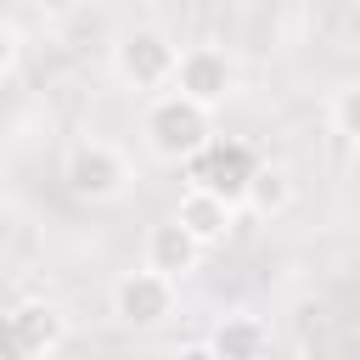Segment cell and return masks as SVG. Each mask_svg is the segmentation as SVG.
<instances>
[{
  "label": "cell",
  "instance_id": "6da1fadb",
  "mask_svg": "<svg viewBox=\"0 0 360 360\" xmlns=\"http://www.w3.org/2000/svg\"><path fill=\"white\" fill-rule=\"evenodd\" d=\"M141 135H146L152 158L186 169V163L214 141V107H202V101H191V96H180V90H158V96L146 101Z\"/></svg>",
  "mask_w": 360,
  "mask_h": 360
},
{
  "label": "cell",
  "instance_id": "7a4b0ae2",
  "mask_svg": "<svg viewBox=\"0 0 360 360\" xmlns=\"http://www.w3.org/2000/svg\"><path fill=\"white\" fill-rule=\"evenodd\" d=\"M174 68H180V45H174V34L158 28V22H135V28H124L118 45H112V73H118L129 90H141V96L174 90Z\"/></svg>",
  "mask_w": 360,
  "mask_h": 360
},
{
  "label": "cell",
  "instance_id": "3957f363",
  "mask_svg": "<svg viewBox=\"0 0 360 360\" xmlns=\"http://www.w3.org/2000/svg\"><path fill=\"white\" fill-rule=\"evenodd\" d=\"M62 180H68V191H73L79 202H118V197H129V186H135V163H129L124 146L84 135V141L68 146Z\"/></svg>",
  "mask_w": 360,
  "mask_h": 360
},
{
  "label": "cell",
  "instance_id": "277c9868",
  "mask_svg": "<svg viewBox=\"0 0 360 360\" xmlns=\"http://www.w3.org/2000/svg\"><path fill=\"white\" fill-rule=\"evenodd\" d=\"M107 304H112V321H118V326H129V332H152V326H163V321L174 315V304H180V281L163 276V270H152V264H135V270H124V276L112 281Z\"/></svg>",
  "mask_w": 360,
  "mask_h": 360
},
{
  "label": "cell",
  "instance_id": "5b68a950",
  "mask_svg": "<svg viewBox=\"0 0 360 360\" xmlns=\"http://www.w3.org/2000/svg\"><path fill=\"white\" fill-rule=\"evenodd\" d=\"M68 343V309L45 292H22L6 309V354L11 360H51Z\"/></svg>",
  "mask_w": 360,
  "mask_h": 360
},
{
  "label": "cell",
  "instance_id": "8992f818",
  "mask_svg": "<svg viewBox=\"0 0 360 360\" xmlns=\"http://www.w3.org/2000/svg\"><path fill=\"white\" fill-rule=\"evenodd\" d=\"M259 163H264V158H259L248 141H236V135H214V141L186 163V186L219 191V197H231V202L242 208V202H248V191H253Z\"/></svg>",
  "mask_w": 360,
  "mask_h": 360
},
{
  "label": "cell",
  "instance_id": "52a82bcc",
  "mask_svg": "<svg viewBox=\"0 0 360 360\" xmlns=\"http://www.w3.org/2000/svg\"><path fill=\"white\" fill-rule=\"evenodd\" d=\"M174 90L219 112L236 96V62H231V51L225 45H186L180 68H174Z\"/></svg>",
  "mask_w": 360,
  "mask_h": 360
},
{
  "label": "cell",
  "instance_id": "ba28073f",
  "mask_svg": "<svg viewBox=\"0 0 360 360\" xmlns=\"http://www.w3.org/2000/svg\"><path fill=\"white\" fill-rule=\"evenodd\" d=\"M202 242L169 214V219H158V225H146V236H141V264H152V270H163V276H174V281H186L197 264H202Z\"/></svg>",
  "mask_w": 360,
  "mask_h": 360
},
{
  "label": "cell",
  "instance_id": "9c48e42d",
  "mask_svg": "<svg viewBox=\"0 0 360 360\" xmlns=\"http://www.w3.org/2000/svg\"><path fill=\"white\" fill-rule=\"evenodd\" d=\"M174 219L202 242V248H219L231 231H236V202L219 197V191H202V186H186L180 202H174Z\"/></svg>",
  "mask_w": 360,
  "mask_h": 360
},
{
  "label": "cell",
  "instance_id": "30bf717a",
  "mask_svg": "<svg viewBox=\"0 0 360 360\" xmlns=\"http://www.w3.org/2000/svg\"><path fill=\"white\" fill-rule=\"evenodd\" d=\"M208 343L225 354V360H264L270 354V321L264 315H248V309H231L214 321Z\"/></svg>",
  "mask_w": 360,
  "mask_h": 360
},
{
  "label": "cell",
  "instance_id": "8fae6325",
  "mask_svg": "<svg viewBox=\"0 0 360 360\" xmlns=\"http://www.w3.org/2000/svg\"><path fill=\"white\" fill-rule=\"evenodd\" d=\"M287 202H292V174H287V163H270V158H264L242 208H253V214H264V219H270V214H281Z\"/></svg>",
  "mask_w": 360,
  "mask_h": 360
},
{
  "label": "cell",
  "instance_id": "7c38bea8",
  "mask_svg": "<svg viewBox=\"0 0 360 360\" xmlns=\"http://www.w3.org/2000/svg\"><path fill=\"white\" fill-rule=\"evenodd\" d=\"M326 118H332V129H338L343 141H354V146H360V84H343V90L332 96Z\"/></svg>",
  "mask_w": 360,
  "mask_h": 360
},
{
  "label": "cell",
  "instance_id": "4fadbf2b",
  "mask_svg": "<svg viewBox=\"0 0 360 360\" xmlns=\"http://www.w3.org/2000/svg\"><path fill=\"white\" fill-rule=\"evenodd\" d=\"M17 62H22V28L6 22L0 28V79H17Z\"/></svg>",
  "mask_w": 360,
  "mask_h": 360
},
{
  "label": "cell",
  "instance_id": "5bb4252c",
  "mask_svg": "<svg viewBox=\"0 0 360 360\" xmlns=\"http://www.w3.org/2000/svg\"><path fill=\"white\" fill-rule=\"evenodd\" d=\"M169 360H225V354H219V349H214L208 338H197V343H180V349H174Z\"/></svg>",
  "mask_w": 360,
  "mask_h": 360
},
{
  "label": "cell",
  "instance_id": "9a60e30c",
  "mask_svg": "<svg viewBox=\"0 0 360 360\" xmlns=\"http://www.w3.org/2000/svg\"><path fill=\"white\" fill-rule=\"evenodd\" d=\"M79 6H84V0H39V11H45V17H73Z\"/></svg>",
  "mask_w": 360,
  "mask_h": 360
}]
</instances>
